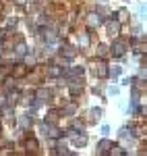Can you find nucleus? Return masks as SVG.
I'll return each mask as SVG.
<instances>
[{"instance_id":"1","label":"nucleus","mask_w":147,"mask_h":156,"mask_svg":"<svg viewBox=\"0 0 147 156\" xmlns=\"http://www.w3.org/2000/svg\"><path fill=\"white\" fill-rule=\"evenodd\" d=\"M124 50H126V44H124L122 40H116V42L112 44V54H114V56H122Z\"/></svg>"},{"instance_id":"2","label":"nucleus","mask_w":147,"mask_h":156,"mask_svg":"<svg viewBox=\"0 0 147 156\" xmlns=\"http://www.w3.org/2000/svg\"><path fill=\"white\" fill-rule=\"evenodd\" d=\"M93 73H95V77H108V69H106V65L104 62H95L93 65Z\"/></svg>"},{"instance_id":"3","label":"nucleus","mask_w":147,"mask_h":156,"mask_svg":"<svg viewBox=\"0 0 147 156\" xmlns=\"http://www.w3.org/2000/svg\"><path fill=\"white\" fill-rule=\"evenodd\" d=\"M106 29H108V34H110V36H116V34L120 31V21H116V19H112V21H108V25H106Z\"/></svg>"},{"instance_id":"4","label":"nucleus","mask_w":147,"mask_h":156,"mask_svg":"<svg viewBox=\"0 0 147 156\" xmlns=\"http://www.w3.org/2000/svg\"><path fill=\"white\" fill-rule=\"evenodd\" d=\"M42 131H48V135H52V137H58L60 135V131L56 127H52L50 123H42Z\"/></svg>"},{"instance_id":"5","label":"nucleus","mask_w":147,"mask_h":156,"mask_svg":"<svg viewBox=\"0 0 147 156\" xmlns=\"http://www.w3.org/2000/svg\"><path fill=\"white\" fill-rule=\"evenodd\" d=\"M25 73H27V67H25V65H15V69H12V77L19 79V77H23Z\"/></svg>"},{"instance_id":"6","label":"nucleus","mask_w":147,"mask_h":156,"mask_svg":"<svg viewBox=\"0 0 147 156\" xmlns=\"http://www.w3.org/2000/svg\"><path fill=\"white\" fill-rule=\"evenodd\" d=\"M73 144L77 146V148H83V146L87 144V135H83V133H81V135H73Z\"/></svg>"},{"instance_id":"7","label":"nucleus","mask_w":147,"mask_h":156,"mask_svg":"<svg viewBox=\"0 0 147 156\" xmlns=\"http://www.w3.org/2000/svg\"><path fill=\"white\" fill-rule=\"evenodd\" d=\"M87 23H89V25H93V27H98V25L102 23V17H99L98 12H91V15L87 17Z\"/></svg>"},{"instance_id":"8","label":"nucleus","mask_w":147,"mask_h":156,"mask_svg":"<svg viewBox=\"0 0 147 156\" xmlns=\"http://www.w3.org/2000/svg\"><path fill=\"white\" fill-rule=\"evenodd\" d=\"M25 148H27L29 152H35V150H37V142L33 140V137H29V140L25 142Z\"/></svg>"},{"instance_id":"9","label":"nucleus","mask_w":147,"mask_h":156,"mask_svg":"<svg viewBox=\"0 0 147 156\" xmlns=\"http://www.w3.org/2000/svg\"><path fill=\"white\" fill-rule=\"evenodd\" d=\"M62 56H64V58H73V56H75V48H73V46H64Z\"/></svg>"},{"instance_id":"10","label":"nucleus","mask_w":147,"mask_h":156,"mask_svg":"<svg viewBox=\"0 0 147 156\" xmlns=\"http://www.w3.org/2000/svg\"><path fill=\"white\" fill-rule=\"evenodd\" d=\"M108 148H110V144H108L106 140H102V142L98 144V152H99V154H104V152H108Z\"/></svg>"},{"instance_id":"11","label":"nucleus","mask_w":147,"mask_h":156,"mask_svg":"<svg viewBox=\"0 0 147 156\" xmlns=\"http://www.w3.org/2000/svg\"><path fill=\"white\" fill-rule=\"evenodd\" d=\"M50 75H52V77H58V75H60V73H62V69H60V67H56V65H54V67H50Z\"/></svg>"},{"instance_id":"12","label":"nucleus","mask_w":147,"mask_h":156,"mask_svg":"<svg viewBox=\"0 0 147 156\" xmlns=\"http://www.w3.org/2000/svg\"><path fill=\"white\" fill-rule=\"evenodd\" d=\"M110 154H112V156H120V154H124V150L120 148V146H114V148L110 150Z\"/></svg>"},{"instance_id":"13","label":"nucleus","mask_w":147,"mask_h":156,"mask_svg":"<svg viewBox=\"0 0 147 156\" xmlns=\"http://www.w3.org/2000/svg\"><path fill=\"white\" fill-rule=\"evenodd\" d=\"M79 42H81V46H83V48H85V46H89V36H87V34H81Z\"/></svg>"},{"instance_id":"14","label":"nucleus","mask_w":147,"mask_h":156,"mask_svg":"<svg viewBox=\"0 0 147 156\" xmlns=\"http://www.w3.org/2000/svg\"><path fill=\"white\" fill-rule=\"evenodd\" d=\"M27 52V46H25V42H19L17 44V54H25Z\"/></svg>"},{"instance_id":"15","label":"nucleus","mask_w":147,"mask_h":156,"mask_svg":"<svg viewBox=\"0 0 147 156\" xmlns=\"http://www.w3.org/2000/svg\"><path fill=\"white\" fill-rule=\"evenodd\" d=\"M37 98H46V100H50V98H52V92H50V90H42V92L37 94Z\"/></svg>"},{"instance_id":"16","label":"nucleus","mask_w":147,"mask_h":156,"mask_svg":"<svg viewBox=\"0 0 147 156\" xmlns=\"http://www.w3.org/2000/svg\"><path fill=\"white\" fill-rule=\"evenodd\" d=\"M19 123H21V127H29V125H31V119H29V117L25 115V117H23L21 121H19Z\"/></svg>"},{"instance_id":"17","label":"nucleus","mask_w":147,"mask_h":156,"mask_svg":"<svg viewBox=\"0 0 147 156\" xmlns=\"http://www.w3.org/2000/svg\"><path fill=\"white\" fill-rule=\"evenodd\" d=\"M98 54H99V56H106V54H108V46H104V44H102V46L98 48Z\"/></svg>"},{"instance_id":"18","label":"nucleus","mask_w":147,"mask_h":156,"mask_svg":"<svg viewBox=\"0 0 147 156\" xmlns=\"http://www.w3.org/2000/svg\"><path fill=\"white\" fill-rule=\"evenodd\" d=\"M124 19H129V12L126 11H118V19H116V21H124Z\"/></svg>"},{"instance_id":"19","label":"nucleus","mask_w":147,"mask_h":156,"mask_svg":"<svg viewBox=\"0 0 147 156\" xmlns=\"http://www.w3.org/2000/svg\"><path fill=\"white\" fill-rule=\"evenodd\" d=\"M91 115H93V119H99V117H102V108H93Z\"/></svg>"},{"instance_id":"20","label":"nucleus","mask_w":147,"mask_h":156,"mask_svg":"<svg viewBox=\"0 0 147 156\" xmlns=\"http://www.w3.org/2000/svg\"><path fill=\"white\" fill-rule=\"evenodd\" d=\"M110 75H120V67H112Z\"/></svg>"},{"instance_id":"21","label":"nucleus","mask_w":147,"mask_h":156,"mask_svg":"<svg viewBox=\"0 0 147 156\" xmlns=\"http://www.w3.org/2000/svg\"><path fill=\"white\" fill-rule=\"evenodd\" d=\"M81 73H83L81 67H75V69H73V75H81Z\"/></svg>"},{"instance_id":"22","label":"nucleus","mask_w":147,"mask_h":156,"mask_svg":"<svg viewBox=\"0 0 147 156\" xmlns=\"http://www.w3.org/2000/svg\"><path fill=\"white\" fill-rule=\"evenodd\" d=\"M6 73H8V69H0V77H4Z\"/></svg>"},{"instance_id":"23","label":"nucleus","mask_w":147,"mask_h":156,"mask_svg":"<svg viewBox=\"0 0 147 156\" xmlns=\"http://www.w3.org/2000/svg\"><path fill=\"white\" fill-rule=\"evenodd\" d=\"M29 2H35V0H29Z\"/></svg>"}]
</instances>
